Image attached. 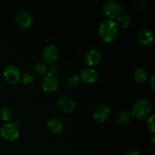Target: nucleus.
<instances>
[{"instance_id":"20e7f679","label":"nucleus","mask_w":155,"mask_h":155,"mask_svg":"<svg viewBox=\"0 0 155 155\" xmlns=\"http://www.w3.org/2000/svg\"><path fill=\"white\" fill-rule=\"evenodd\" d=\"M41 86L45 92L51 93L58 87V80L55 74L46 73L41 80Z\"/></svg>"},{"instance_id":"f8f14e48","label":"nucleus","mask_w":155,"mask_h":155,"mask_svg":"<svg viewBox=\"0 0 155 155\" xmlns=\"http://www.w3.org/2000/svg\"><path fill=\"white\" fill-rule=\"evenodd\" d=\"M138 41L143 45H150L154 42V36L152 32L148 29L139 30L137 35Z\"/></svg>"},{"instance_id":"f3484780","label":"nucleus","mask_w":155,"mask_h":155,"mask_svg":"<svg viewBox=\"0 0 155 155\" xmlns=\"http://www.w3.org/2000/svg\"><path fill=\"white\" fill-rule=\"evenodd\" d=\"M131 117L132 115L130 112L127 111V110H122L117 115V121L119 124H127V123L130 122Z\"/></svg>"},{"instance_id":"4be33fe9","label":"nucleus","mask_w":155,"mask_h":155,"mask_svg":"<svg viewBox=\"0 0 155 155\" xmlns=\"http://www.w3.org/2000/svg\"><path fill=\"white\" fill-rule=\"evenodd\" d=\"M155 115L151 114L149 117L148 120V122H147V126H148V128L150 131H151L152 133H154L155 131Z\"/></svg>"},{"instance_id":"7ed1b4c3","label":"nucleus","mask_w":155,"mask_h":155,"mask_svg":"<svg viewBox=\"0 0 155 155\" xmlns=\"http://www.w3.org/2000/svg\"><path fill=\"white\" fill-rule=\"evenodd\" d=\"M0 134L4 139L7 141H14L19 136L20 130L18 126L15 123L8 122L5 124L0 129Z\"/></svg>"},{"instance_id":"9b49d317","label":"nucleus","mask_w":155,"mask_h":155,"mask_svg":"<svg viewBox=\"0 0 155 155\" xmlns=\"http://www.w3.org/2000/svg\"><path fill=\"white\" fill-rule=\"evenodd\" d=\"M85 62L89 66H95L98 64L101 59V54L98 50L92 48L85 54Z\"/></svg>"},{"instance_id":"dca6fc26","label":"nucleus","mask_w":155,"mask_h":155,"mask_svg":"<svg viewBox=\"0 0 155 155\" xmlns=\"http://www.w3.org/2000/svg\"><path fill=\"white\" fill-rule=\"evenodd\" d=\"M118 27L121 28H127L131 24V18L127 15H120L117 18V21H115Z\"/></svg>"},{"instance_id":"2eb2a0df","label":"nucleus","mask_w":155,"mask_h":155,"mask_svg":"<svg viewBox=\"0 0 155 155\" xmlns=\"http://www.w3.org/2000/svg\"><path fill=\"white\" fill-rule=\"evenodd\" d=\"M133 78L137 83H145L148 79V72L145 68H137L133 72Z\"/></svg>"},{"instance_id":"a878e982","label":"nucleus","mask_w":155,"mask_h":155,"mask_svg":"<svg viewBox=\"0 0 155 155\" xmlns=\"http://www.w3.org/2000/svg\"><path fill=\"white\" fill-rule=\"evenodd\" d=\"M125 155H140V154L135 150H130L125 153Z\"/></svg>"},{"instance_id":"bb28decb","label":"nucleus","mask_w":155,"mask_h":155,"mask_svg":"<svg viewBox=\"0 0 155 155\" xmlns=\"http://www.w3.org/2000/svg\"><path fill=\"white\" fill-rule=\"evenodd\" d=\"M154 138H155L154 134H153L152 138H151V140H152V144H153V145H154Z\"/></svg>"},{"instance_id":"1a4fd4ad","label":"nucleus","mask_w":155,"mask_h":155,"mask_svg":"<svg viewBox=\"0 0 155 155\" xmlns=\"http://www.w3.org/2000/svg\"><path fill=\"white\" fill-rule=\"evenodd\" d=\"M110 112V108L107 105L101 104L94 110L93 117L97 123H103L108 118Z\"/></svg>"},{"instance_id":"f257e3e1","label":"nucleus","mask_w":155,"mask_h":155,"mask_svg":"<svg viewBox=\"0 0 155 155\" xmlns=\"http://www.w3.org/2000/svg\"><path fill=\"white\" fill-rule=\"evenodd\" d=\"M118 27L114 20L105 19L100 24L98 33L104 42H113L118 36Z\"/></svg>"},{"instance_id":"f03ea898","label":"nucleus","mask_w":155,"mask_h":155,"mask_svg":"<svg viewBox=\"0 0 155 155\" xmlns=\"http://www.w3.org/2000/svg\"><path fill=\"white\" fill-rule=\"evenodd\" d=\"M151 111V104L146 98L138 100L133 105L131 115L138 120H145L149 117Z\"/></svg>"},{"instance_id":"5701e85b","label":"nucleus","mask_w":155,"mask_h":155,"mask_svg":"<svg viewBox=\"0 0 155 155\" xmlns=\"http://www.w3.org/2000/svg\"><path fill=\"white\" fill-rule=\"evenodd\" d=\"M56 71V65L54 63H50L47 66V73L49 74H54Z\"/></svg>"},{"instance_id":"39448f33","label":"nucleus","mask_w":155,"mask_h":155,"mask_svg":"<svg viewBox=\"0 0 155 155\" xmlns=\"http://www.w3.org/2000/svg\"><path fill=\"white\" fill-rule=\"evenodd\" d=\"M5 79L10 84H16L21 80V73L15 65H8L3 71Z\"/></svg>"},{"instance_id":"aec40b11","label":"nucleus","mask_w":155,"mask_h":155,"mask_svg":"<svg viewBox=\"0 0 155 155\" xmlns=\"http://www.w3.org/2000/svg\"><path fill=\"white\" fill-rule=\"evenodd\" d=\"M35 80V75L33 72H25L21 77V83L24 85H29Z\"/></svg>"},{"instance_id":"b1692460","label":"nucleus","mask_w":155,"mask_h":155,"mask_svg":"<svg viewBox=\"0 0 155 155\" xmlns=\"http://www.w3.org/2000/svg\"><path fill=\"white\" fill-rule=\"evenodd\" d=\"M145 4H146V0H137L135 2V5H136V8H137L144 7Z\"/></svg>"},{"instance_id":"393cba45","label":"nucleus","mask_w":155,"mask_h":155,"mask_svg":"<svg viewBox=\"0 0 155 155\" xmlns=\"http://www.w3.org/2000/svg\"><path fill=\"white\" fill-rule=\"evenodd\" d=\"M149 86H151V89H155V76L154 74H153L149 80Z\"/></svg>"},{"instance_id":"9d476101","label":"nucleus","mask_w":155,"mask_h":155,"mask_svg":"<svg viewBox=\"0 0 155 155\" xmlns=\"http://www.w3.org/2000/svg\"><path fill=\"white\" fill-rule=\"evenodd\" d=\"M16 21L19 26L22 28H29L33 24V18L27 11H21L18 12L16 16Z\"/></svg>"},{"instance_id":"412c9836","label":"nucleus","mask_w":155,"mask_h":155,"mask_svg":"<svg viewBox=\"0 0 155 155\" xmlns=\"http://www.w3.org/2000/svg\"><path fill=\"white\" fill-rule=\"evenodd\" d=\"M80 77H78L77 75H72L68 77L67 80V85L70 88H75L80 84Z\"/></svg>"},{"instance_id":"6ab92c4d","label":"nucleus","mask_w":155,"mask_h":155,"mask_svg":"<svg viewBox=\"0 0 155 155\" xmlns=\"http://www.w3.org/2000/svg\"><path fill=\"white\" fill-rule=\"evenodd\" d=\"M33 73L38 75H45L47 73V66L42 62H38L33 66Z\"/></svg>"},{"instance_id":"ddd939ff","label":"nucleus","mask_w":155,"mask_h":155,"mask_svg":"<svg viewBox=\"0 0 155 155\" xmlns=\"http://www.w3.org/2000/svg\"><path fill=\"white\" fill-rule=\"evenodd\" d=\"M57 103L59 108L62 111L66 112V113L72 112L75 109V102L72 98H69V97H60L58 99Z\"/></svg>"},{"instance_id":"6e6552de","label":"nucleus","mask_w":155,"mask_h":155,"mask_svg":"<svg viewBox=\"0 0 155 155\" xmlns=\"http://www.w3.org/2000/svg\"><path fill=\"white\" fill-rule=\"evenodd\" d=\"M99 74L92 68H86L81 71L80 79L86 83H93L98 80Z\"/></svg>"},{"instance_id":"0eeeda50","label":"nucleus","mask_w":155,"mask_h":155,"mask_svg":"<svg viewBox=\"0 0 155 155\" xmlns=\"http://www.w3.org/2000/svg\"><path fill=\"white\" fill-rule=\"evenodd\" d=\"M42 56L48 63H54L58 58V49L54 44H48L44 48Z\"/></svg>"},{"instance_id":"4468645a","label":"nucleus","mask_w":155,"mask_h":155,"mask_svg":"<svg viewBox=\"0 0 155 155\" xmlns=\"http://www.w3.org/2000/svg\"><path fill=\"white\" fill-rule=\"evenodd\" d=\"M47 126H48V128L50 130V132L55 135H58L61 133L64 130L63 123L61 121L60 119L57 117L50 118L48 120Z\"/></svg>"},{"instance_id":"423d86ee","label":"nucleus","mask_w":155,"mask_h":155,"mask_svg":"<svg viewBox=\"0 0 155 155\" xmlns=\"http://www.w3.org/2000/svg\"><path fill=\"white\" fill-rule=\"evenodd\" d=\"M103 12L108 19L114 20L120 15L122 12V6L113 1H108L103 6Z\"/></svg>"},{"instance_id":"a211bd4d","label":"nucleus","mask_w":155,"mask_h":155,"mask_svg":"<svg viewBox=\"0 0 155 155\" xmlns=\"http://www.w3.org/2000/svg\"><path fill=\"white\" fill-rule=\"evenodd\" d=\"M13 112L8 107H2L0 109V117L4 121H9L12 119Z\"/></svg>"}]
</instances>
